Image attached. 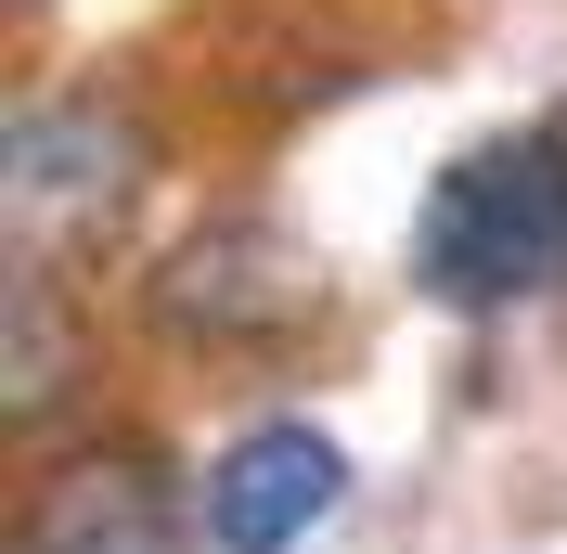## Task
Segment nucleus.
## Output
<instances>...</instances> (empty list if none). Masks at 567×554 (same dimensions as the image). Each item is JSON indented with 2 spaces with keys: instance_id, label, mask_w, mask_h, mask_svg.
I'll use <instances>...</instances> for the list:
<instances>
[{
  "instance_id": "obj_4",
  "label": "nucleus",
  "mask_w": 567,
  "mask_h": 554,
  "mask_svg": "<svg viewBox=\"0 0 567 554\" xmlns=\"http://www.w3.org/2000/svg\"><path fill=\"white\" fill-rule=\"evenodd\" d=\"M194 503L142 439H78L52 464H27L13 503V554H194Z\"/></svg>"
},
{
  "instance_id": "obj_5",
  "label": "nucleus",
  "mask_w": 567,
  "mask_h": 554,
  "mask_svg": "<svg viewBox=\"0 0 567 554\" xmlns=\"http://www.w3.org/2000/svg\"><path fill=\"white\" fill-rule=\"evenodd\" d=\"M336 503H349V451L322 439V425H246L207 464V490H194L207 554H297Z\"/></svg>"
},
{
  "instance_id": "obj_2",
  "label": "nucleus",
  "mask_w": 567,
  "mask_h": 554,
  "mask_svg": "<svg viewBox=\"0 0 567 554\" xmlns=\"http://www.w3.org/2000/svg\"><path fill=\"white\" fill-rule=\"evenodd\" d=\"M142 181H155V130L116 91H27L0 130V219H13V258H39V271L104 245Z\"/></svg>"
},
{
  "instance_id": "obj_3",
  "label": "nucleus",
  "mask_w": 567,
  "mask_h": 554,
  "mask_svg": "<svg viewBox=\"0 0 567 554\" xmlns=\"http://www.w3.org/2000/svg\"><path fill=\"white\" fill-rule=\"evenodd\" d=\"M142 310L168 348H207V361H258V348H297L322 322V258L284 219H207V233H181L142 284Z\"/></svg>"
},
{
  "instance_id": "obj_1",
  "label": "nucleus",
  "mask_w": 567,
  "mask_h": 554,
  "mask_svg": "<svg viewBox=\"0 0 567 554\" xmlns=\"http://www.w3.org/2000/svg\"><path fill=\"white\" fill-rule=\"evenodd\" d=\"M413 284L439 310H529V297H555L567 284V116L491 130L425 181Z\"/></svg>"
},
{
  "instance_id": "obj_6",
  "label": "nucleus",
  "mask_w": 567,
  "mask_h": 554,
  "mask_svg": "<svg viewBox=\"0 0 567 554\" xmlns=\"http://www.w3.org/2000/svg\"><path fill=\"white\" fill-rule=\"evenodd\" d=\"M78 400V336H65V271H39V258H13V284H0V413H13V439H39V425Z\"/></svg>"
}]
</instances>
